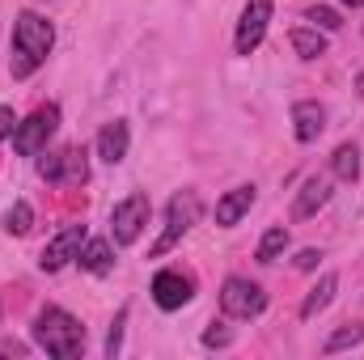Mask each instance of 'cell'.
Returning a JSON list of instances; mask_svg holds the SVG:
<instances>
[{
  "label": "cell",
  "instance_id": "obj_17",
  "mask_svg": "<svg viewBox=\"0 0 364 360\" xmlns=\"http://www.w3.org/2000/svg\"><path fill=\"white\" fill-rule=\"evenodd\" d=\"M288 43H292V51H296L301 60H318V55H326V30H318V26H296Z\"/></svg>",
  "mask_w": 364,
  "mask_h": 360
},
{
  "label": "cell",
  "instance_id": "obj_16",
  "mask_svg": "<svg viewBox=\"0 0 364 360\" xmlns=\"http://www.w3.org/2000/svg\"><path fill=\"white\" fill-rule=\"evenodd\" d=\"M77 263L93 275H106V271L114 268V246L106 242V238H85V246H81V255H77Z\"/></svg>",
  "mask_w": 364,
  "mask_h": 360
},
{
  "label": "cell",
  "instance_id": "obj_15",
  "mask_svg": "<svg viewBox=\"0 0 364 360\" xmlns=\"http://www.w3.org/2000/svg\"><path fill=\"white\" fill-rule=\"evenodd\" d=\"M335 292H339V275H335V271H326V275L318 280V288H309V297L301 301V318H305V322H314V318L335 301Z\"/></svg>",
  "mask_w": 364,
  "mask_h": 360
},
{
  "label": "cell",
  "instance_id": "obj_21",
  "mask_svg": "<svg viewBox=\"0 0 364 360\" xmlns=\"http://www.w3.org/2000/svg\"><path fill=\"white\" fill-rule=\"evenodd\" d=\"M9 233H17V238H26L30 229H34V208L26 203V199H17L13 208H9V225H4Z\"/></svg>",
  "mask_w": 364,
  "mask_h": 360
},
{
  "label": "cell",
  "instance_id": "obj_13",
  "mask_svg": "<svg viewBox=\"0 0 364 360\" xmlns=\"http://www.w3.org/2000/svg\"><path fill=\"white\" fill-rule=\"evenodd\" d=\"M127 144H132V132H127L123 119H114V123H106V127L97 132V157H102L106 166H119V162L127 157Z\"/></svg>",
  "mask_w": 364,
  "mask_h": 360
},
{
  "label": "cell",
  "instance_id": "obj_20",
  "mask_svg": "<svg viewBox=\"0 0 364 360\" xmlns=\"http://www.w3.org/2000/svg\"><path fill=\"white\" fill-rule=\"evenodd\" d=\"M364 344V322H343L326 344H322V352H348V348H360Z\"/></svg>",
  "mask_w": 364,
  "mask_h": 360
},
{
  "label": "cell",
  "instance_id": "obj_23",
  "mask_svg": "<svg viewBox=\"0 0 364 360\" xmlns=\"http://www.w3.org/2000/svg\"><path fill=\"white\" fill-rule=\"evenodd\" d=\"M123 322H127V305L114 314V322H110V335H106V356H110V360L123 352Z\"/></svg>",
  "mask_w": 364,
  "mask_h": 360
},
{
  "label": "cell",
  "instance_id": "obj_28",
  "mask_svg": "<svg viewBox=\"0 0 364 360\" xmlns=\"http://www.w3.org/2000/svg\"><path fill=\"white\" fill-rule=\"evenodd\" d=\"M356 93H364V73H360V81H356Z\"/></svg>",
  "mask_w": 364,
  "mask_h": 360
},
{
  "label": "cell",
  "instance_id": "obj_7",
  "mask_svg": "<svg viewBox=\"0 0 364 360\" xmlns=\"http://www.w3.org/2000/svg\"><path fill=\"white\" fill-rule=\"evenodd\" d=\"M272 0H250L246 9H242V21H237V34H233V47H237V55H250V51H259V43H263V34H267V26H272Z\"/></svg>",
  "mask_w": 364,
  "mask_h": 360
},
{
  "label": "cell",
  "instance_id": "obj_1",
  "mask_svg": "<svg viewBox=\"0 0 364 360\" xmlns=\"http://www.w3.org/2000/svg\"><path fill=\"white\" fill-rule=\"evenodd\" d=\"M51 47H55V30H51V21L38 17V13H30V9L17 13V21H13V60H9L13 77L21 81V77H30L38 64H47Z\"/></svg>",
  "mask_w": 364,
  "mask_h": 360
},
{
  "label": "cell",
  "instance_id": "obj_19",
  "mask_svg": "<svg viewBox=\"0 0 364 360\" xmlns=\"http://www.w3.org/2000/svg\"><path fill=\"white\" fill-rule=\"evenodd\" d=\"M284 250H288V229H284V225H272V229L259 238V250H255V259H259V263H275Z\"/></svg>",
  "mask_w": 364,
  "mask_h": 360
},
{
  "label": "cell",
  "instance_id": "obj_25",
  "mask_svg": "<svg viewBox=\"0 0 364 360\" xmlns=\"http://www.w3.org/2000/svg\"><path fill=\"white\" fill-rule=\"evenodd\" d=\"M203 344H208V348H225V344H229V331H225V327H212V331H203Z\"/></svg>",
  "mask_w": 364,
  "mask_h": 360
},
{
  "label": "cell",
  "instance_id": "obj_3",
  "mask_svg": "<svg viewBox=\"0 0 364 360\" xmlns=\"http://www.w3.org/2000/svg\"><path fill=\"white\" fill-rule=\"evenodd\" d=\"M199 212H203V203H199V195L195 191H178L174 199H170V208H166V233L153 242V259H161V255H170L174 246H178L182 238L191 233V225L199 221Z\"/></svg>",
  "mask_w": 364,
  "mask_h": 360
},
{
  "label": "cell",
  "instance_id": "obj_12",
  "mask_svg": "<svg viewBox=\"0 0 364 360\" xmlns=\"http://www.w3.org/2000/svg\"><path fill=\"white\" fill-rule=\"evenodd\" d=\"M250 208H255V186H250V182H246V186H233V191H225V195L216 199V225L233 229Z\"/></svg>",
  "mask_w": 364,
  "mask_h": 360
},
{
  "label": "cell",
  "instance_id": "obj_22",
  "mask_svg": "<svg viewBox=\"0 0 364 360\" xmlns=\"http://www.w3.org/2000/svg\"><path fill=\"white\" fill-rule=\"evenodd\" d=\"M309 21H314L318 30H339V26H343L339 9H331V4H314V9H309Z\"/></svg>",
  "mask_w": 364,
  "mask_h": 360
},
{
  "label": "cell",
  "instance_id": "obj_26",
  "mask_svg": "<svg viewBox=\"0 0 364 360\" xmlns=\"http://www.w3.org/2000/svg\"><path fill=\"white\" fill-rule=\"evenodd\" d=\"M13 127H17V115H13V106H0V140H4V136H13Z\"/></svg>",
  "mask_w": 364,
  "mask_h": 360
},
{
  "label": "cell",
  "instance_id": "obj_18",
  "mask_svg": "<svg viewBox=\"0 0 364 360\" xmlns=\"http://www.w3.org/2000/svg\"><path fill=\"white\" fill-rule=\"evenodd\" d=\"M331 174L339 182H356L360 179V149L352 140H343L335 153H331Z\"/></svg>",
  "mask_w": 364,
  "mask_h": 360
},
{
  "label": "cell",
  "instance_id": "obj_2",
  "mask_svg": "<svg viewBox=\"0 0 364 360\" xmlns=\"http://www.w3.org/2000/svg\"><path fill=\"white\" fill-rule=\"evenodd\" d=\"M34 344L55 360H77L85 352V327H81L68 309L47 305V309H38V318H34Z\"/></svg>",
  "mask_w": 364,
  "mask_h": 360
},
{
  "label": "cell",
  "instance_id": "obj_11",
  "mask_svg": "<svg viewBox=\"0 0 364 360\" xmlns=\"http://www.w3.org/2000/svg\"><path fill=\"white\" fill-rule=\"evenodd\" d=\"M322 127H326V106L322 102H296L292 106V132H296L301 144H314L322 136Z\"/></svg>",
  "mask_w": 364,
  "mask_h": 360
},
{
  "label": "cell",
  "instance_id": "obj_14",
  "mask_svg": "<svg viewBox=\"0 0 364 360\" xmlns=\"http://www.w3.org/2000/svg\"><path fill=\"white\" fill-rule=\"evenodd\" d=\"M326 199H331V182L326 179H305L296 203H292V221H309L318 208H326Z\"/></svg>",
  "mask_w": 364,
  "mask_h": 360
},
{
  "label": "cell",
  "instance_id": "obj_8",
  "mask_svg": "<svg viewBox=\"0 0 364 360\" xmlns=\"http://www.w3.org/2000/svg\"><path fill=\"white\" fill-rule=\"evenodd\" d=\"M81 246H85V225H68L64 233H55V238L43 246V255H38V268H43V271L68 268V263L81 255Z\"/></svg>",
  "mask_w": 364,
  "mask_h": 360
},
{
  "label": "cell",
  "instance_id": "obj_5",
  "mask_svg": "<svg viewBox=\"0 0 364 360\" xmlns=\"http://www.w3.org/2000/svg\"><path fill=\"white\" fill-rule=\"evenodd\" d=\"M220 309H225L229 318H242V322H250V318H259V314L267 309V292H263L255 280L229 275V280L220 284Z\"/></svg>",
  "mask_w": 364,
  "mask_h": 360
},
{
  "label": "cell",
  "instance_id": "obj_27",
  "mask_svg": "<svg viewBox=\"0 0 364 360\" xmlns=\"http://www.w3.org/2000/svg\"><path fill=\"white\" fill-rule=\"evenodd\" d=\"M343 9H364V0H339Z\"/></svg>",
  "mask_w": 364,
  "mask_h": 360
},
{
  "label": "cell",
  "instance_id": "obj_9",
  "mask_svg": "<svg viewBox=\"0 0 364 360\" xmlns=\"http://www.w3.org/2000/svg\"><path fill=\"white\" fill-rule=\"evenodd\" d=\"M38 174L47 182H85L90 174V162H85V149H64V153H47L38 162Z\"/></svg>",
  "mask_w": 364,
  "mask_h": 360
},
{
  "label": "cell",
  "instance_id": "obj_10",
  "mask_svg": "<svg viewBox=\"0 0 364 360\" xmlns=\"http://www.w3.org/2000/svg\"><path fill=\"white\" fill-rule=\"evenodd\" d=\"M153 301L161 305V309H182L186 301H191V275H182V271L166 268L153 275Z\"/></svg>",
  "mask_w": 364,
  "mask_h": 360
},
{
  "label": "cell",
  "instance_id": "obj_6",
  "mask_svg": "<svg viewBox=\"0 0 364 360\" xmlns=\"http://www.w3.org/2000/svg\"><path fill=\"white\" fill-rule=\"evenodd\" d=\"M149 216H153V203H149V195H127L123 203H114V216H110V233H114V242L119 246H132L140 233H144V225H149Z\"/></svg>",
  "mask_w": 364,
  "mask_h": 360
},
{
  "label": "cell",
  "instance_id": "obj_24",
  "mask_svg": "<svg viewBox=\"0 0 364 360\" xmlns=\"http://www.w3.org/2000/svg\"><path fill=\"white\" fill-rule=\"evenodd\" d=\"M318 259H322V250H314V246H309V250H301L292 263H296V271H314V268H318Z\"/></svg>",
  "mask_w": 364,
  "mask_h": 360
},
{
  "label": "cell",
  "instance_id": "obj_4",
  "mask_svg": "<svg viewBox=\"0 0 364 360\" xmlns=\"http://www.w3.org/2000/svg\"><path fill=\"white\" fill-rule=\"evenodd\" d=\"M55 127H60V106L47 102V106H38L30 119H21V123L13 127V149H17L21 157H38V153L47 149V140L55 136Z\"/></svg>",
  "mask_w": 364,
  "mask_h": 360
}]
</instances>
